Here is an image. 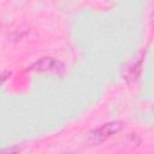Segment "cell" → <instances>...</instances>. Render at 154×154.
<instances>
[{"instance_id": "obj_1", "label": "cell", "mask_w": 154, "mask_h": 154, "mask_svg": "<svg viewBox=\"0 0 154 154\" xmlns=\"http://www.w3.org/2000/svg\"><path fill=\"white\" fill-rule=\"evenodd\" d=\"M124 128V122L122 120H112L105 124H101L97 128H94L88 134V142L91 146H99L114 136L116 134L120 132Z\"/></svg>"}, {"instance_id": "obj_2", "label": "cell", "mask_w": 154, "mask_h": 154, "mask_svg": "<svg viewBox=\"0 0 154 154\" xmlns=\"http://www.w3.org/2000/svg\"><path fill=\"white\" fill-rule=\"evenodd\" d=\"M29 70L35 72H46L61 76L65 73V65L54 57H42L41 59L31 64Z\"/></svg>"}, {"instance_id": "obj_3", "label": "cell", "mask_w": 154, "mask_h": 154, "mask_svg": "<svg viewBox=\"0 0 154 154\" xmlns=\"http://www.w3.org/2000/svg\"><path fill=\"white\" fill-rule=\"evenodd\" d=\"M143 60H144V53L141 52L138 55H136V58H134L131 61H129L123 70V77L126 81L128 84H135L142 72V65H143Z\"/></svg>"}, {"instance_id": "obj_4", "label": "cell", "mask_w": 154, "mask_h": 154, "mask_svg": "<svg viewBox=\"0 0 154 154\" xmlns=\"http://www.w3.org/2000/svg\"><path fill=\"white\" fill-rule=\"evenodd\" d=\"M10 75H11V72H2V73H0V85L10 77Z\"/></svg>"}]
</instances>
